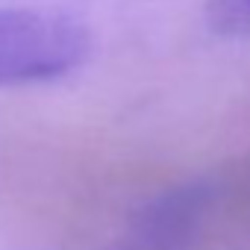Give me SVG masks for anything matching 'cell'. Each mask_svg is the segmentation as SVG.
<instances>
[{
	"mask_svg": "<svg viewBox=\"0 0 250 250\" xmlns=\"http://www.w3.org/2000/svg\"><path fill=\"white\" fill-rule=\"evenodd\" d=\"M85 53L88 39L80 24L36 9H0V88L59 80Z\"/></svg>",
	"mask_w": 250,
	"mask_h": 250,
	"instance_id": "obj_1",
	"label": "cell"
},
{
	"mask_svg": "<svg viewBox=\"0 0 250 250\" xmlns=\"http://www.w3.org/2000/svg\"><path fill=\"white\" fill-rule=\"evenodd\" d=\"M209 12L218 30H250V0H212Z\"/></svg>",
	"mask_w": 250,
	"mask_h": 250,
	"instance_id": "obj_2",
	"label": "cell"
}]
</instances>
